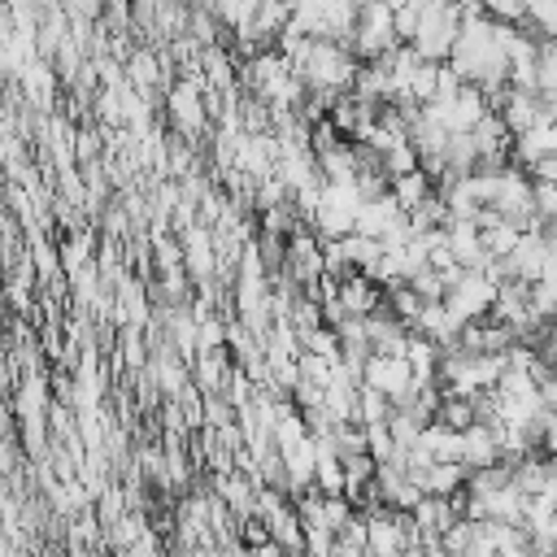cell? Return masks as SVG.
Instances as JSON below:
<instances>
[{"label": "cell", "mask_w": 557, "mask_h": 557, "mask_svg": "<svg viewBox=\"0 0 557 557\" xmlns=\"http://www.w3.org/2000/svg\"><path fill=\"white\" fill-rule=\"evenodd\" d=\"M479 9L496 22H522L527 17V0H479Z\"/></svg>", "instance_id": "17"}, {"label": "cell", "mask_w": 557, "mask_h": 557, "mask_svg": "<svg viewBox=\"0 0 557 557\" xmlns=\"http://www.w3.org/2000/svg\"><path fill=\"white\" fill-rule=\"evenodd\" d=\"M440 126H448V131H470L492 104H487V96L479 91V87H470V83H461L453 96H440V100H431V104H422Z\"/></svg>", "instance_id": "5"}, {"label": "cell", "mask_w": 557, "mask_h": 557, "mask_svg": "<svg viewBox=\"0 0 557 557\" xmlns=\"http://www.w3.org/2000/svg\"><path fill=\"white\" fill-rule=\"evenodd\" d=\"M205 100H209V87L196 74H187L183 83L170 87V117L183 135H200L209 126V104Z\"/></svg>", "instance_id": "6"}, {"label": "cell", "mask_w": 557, "mask_h": 557, "mask_svg": "<svg viewBox=\"0 0 557 557\" xmlns=\"http://www.w3.org/2000/svg\"><path fill=\"white\" fill-rule=\"evenodd\" d=\"M500 461V435H496V422H474L461 431V466L466 470H483Z\"/></svg>", "instance_id": "11"}, {"label": "cell", "mask_w": 557, "mask_h": 557, "mask_svg": "<svg viewBox=\"0 0 557 557\" xmlns=\"http://www.w3.org/2000/svg\"><path fill=\"white\" fill-rule=\"evenodd\" d=\"M540 448L557 457V409H548V413H544V431H540Z\"/></svg>", "instance_id": "18"}, {"label": "cell", "mask_w": 557, "mask_h": 557, "mask_svg": "<svg viewBox=\"0 0 557 557\" xmlns=\"http://www.w3.org/2000/svg\"><path fill=\"white\" fill-rule=\"evenodd\" d=\"M548 244L540 239V231H527L505 257H496L487 270L496 274V283H535L540 274H544V265H548Z\"/></svg>", "instance_id": "4"}, {"label": "cell", "mask_w": 557, "mask_h": 557, "mask_svg": "<svg viewBox=\"0 0 557 557\" xmlns=\"http://www.w3.org/2000/svg\"><path fill=\"white\" fill-rule=\"evenodd\" d=\"M496 113H500V122L509 126V135H522V131H531V126L544 122V96H540V91L509 87V91L496 100Z\"/></svg>", "instance_id": "8"}, {"label": "cell", "mask_w": 557, "mask_h": 557, "mask_svg": "<svg viewBox=\"0 0 557 557\" xmlns=\"http://www.w3.org/2000/svg\"><path fill=\"white\" fill-rule=\"evenodd\" d=\"M431 191H435V187H431V174H426V170H409V174H396V178H392V196H396V205H400L405 213H413Z\"/></svg>", "instance_id": "13"}, {"label": "cell", "mask_w": 557, "mask_h": 557, "mask_svg": "<svg viewBox=\"0 0 557 557\" xmlns=\"http://www.w3.org/2000/svg\"><path fill=\"white\" fill-rule=\"evenodd\" d=\"M183 270H187L196 283H213V274H218V244H213V231H205V226H187V231H183Z\"/></svg>", "instance_id": "10"}, {"label": "cell", "mask_w": 557, "mask_h": 557, "mask_svg": "<svg viewBox=\"0 0 557 557\" xmlns=\"http://www.w3.org/2000/svg\"><path fill=\"white\" fill-rule=\"evenodd\" d=\"M496 274L492 270H453L448 274V292H444V305L461 318V322H479V318H487L492 313V305H496Z\"/></svg>", "instance_id": "3"}, {"label": "cell", "mask_w": 557, "mask_h": 557, "mask_svg": "<svg viewBox=\"0 0 557 557\" xmlns=\"http://www.w3.org/2000/svg\"><path fill=\"white\" fill-rule=\"evenodd\" d=\"M544 157H557V126L540 122V126L513 135V148H509V161H513V165L531 170V165H540Z\"/></svg>", "instance_id": "12"}, {"label": "cell", "mask_w": 557, "mask_h": 557, "mask_svg": "<svg viewBox=\"0 0 557 557\" xmlns=\"http://www.w3.org/2000/svg\"><path fill=\"white\" fill-rule=\"evenodd\" d=\"M435 422H444V426H453V431L474 426V400L444 392V396H440V409H435Z\"/></svg>", "instance_id": "14"}, {"label": "cell", "mask_w": 557, "mask_h": 557, "mask_svg": "<svg viewBox=\"0 0 557 557\" xmlns=\"http://www.w3.org/2000/svg\"><path fill=\"white\" fill-rule=\"evenodd\" d=\"M126 78H131V87H135L139 96H148V87H152V83H161V65H157V57H152V52H135V57H131V74H126Z\"/></svg>", "instance_id": "16"}, {"label": "cell", "mask_w": 557, "mask_h": 557, "mask_svg": "<svg viewBox=\"0 0 557 557\" xmlns=\"http://www.w3.org/2000/svg\"><path fill=\"white\" fill-rule=\"evenodd\" d=\"M392 48H400L396 9H392L387 0H366L361 13H357V26H352L348 52H352L357 61H379V57H387Z\"/></svg>", "instance_id": "2"}, {"label": "cell", "mask_w": 557, "mask_h": 557, "mask_svg": "<svg viewBox=\"0 0 557 557\" xmlns=\"http://www.w3.org/2000/svg\"><path fill=\"white\" fill-rule=\"evenodd\" d=\"M457 35H461V4L453 0H426L422 13H418V30L409 39V48L422 57V61H448L453 48H457Z\"/></svg>", "instance_id": "1"}, {"label": "cell", "mask_w": 557, "mask_h": 557, "mask_svg": "<svg viewBox=\"0 0 557 557\" xmlns=\"http://www.w3.org/2000/svg\"><path fill=\"white\" fill-rule=\"evenodd\" d=\"M413 522H418V531H422V540H440L453 522H461L466 518V509H461V496H422L413 509Z\"/></svg>", "instance_id": "9"}, {"label": "cell", "mask_w": 557, "mask_h": 557, "mask_svg": "<svg viewBox=\"0 0 557 557\" xmlns=\"http://www.w3.org/2000/svg\"><path fill=\"white\" fill-rule=\"evenodd\" d=\"M535 91L544 100H557V44L553 39L540 44V57H535Z\"/></svg>", "instance_id": "15"}, {"label": "cell", "mask_w": 557, "mask_h": 557, "mask_svg": "<svg viewBox=\"0 0 557 557\" xmlns=\"http://www.w3.org/2000/svg\"><path fill=\"white\" fill-rule=\"evenodd\" d=\"M361 383H366V387H374L379 396L396 400V396H405V392H409L413 370H409V361H405V357L370 352V357H366V366H361Z\"/></svg>", "instance_id": "7"}]
</instances>
